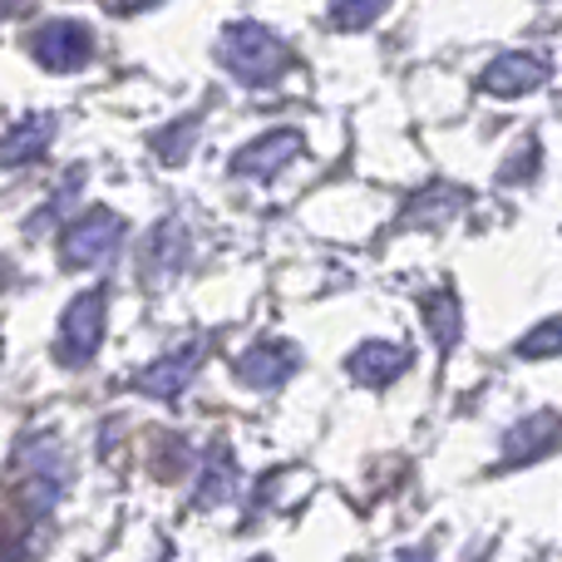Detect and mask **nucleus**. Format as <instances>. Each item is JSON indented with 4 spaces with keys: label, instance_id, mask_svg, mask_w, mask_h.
<instances>
[{
    "label": "nucleus",
    "instance_id": "6",
    "mask_svg": "<svg viewBox=\"0 0 562 562\" xmlns=\"http://www.w3.org/2000/svg\"><path fill=\"white\" fill-rule=\"evenodd\" d=\"M183 262H188V227L178 223V217H164V223L144 237V252H138L134 277H144L148 286H158V281H168Z\"/></svg>",
    "mask_w": 562,
    "mask_h": 562
},
{
    "label": "nucleus",
    "instance_id": "19",
    "mask_svg": "<svg viewBox=\"0 0 562 562\" xmlns=\"http://www.w3.org/2000/svg\"><path fill=\"white\" fill-rule=\"evenodd\" d=\"M390 0H336V5H330V25L336 30H366V25H375V15Z\"/></svg>",
    "mask_w": 562,
    "mask_h": 562
},
{
    "label": "nucleus",
    "instance_id": "3",
    "mask_svg": "<svg viewBox=\"0 0 562 562\" xmlns=\"http://www.w3.org/2000/svg\"><path fill=\"white\" fill-rule=\"evenodd\" d=\"M119 243H124V217L109 213V207H89L85 217H75V223L59 233V262H65L69 272L99 267L114 257Z\"/></svg>",
    "mask_w": 562,
    "mask_h": 562
},
{
    "label": "nucleus",
    "instance_id": "18",
    "mask_svg": "<svg viewBox=\"0 0 562 562\" xmlns=\"http://www.w3.org/2000/svg\"><path fill=\"white\" fill-rule=\"evenodd\" d=\"M193 138H198V114L183 119V124H168L164 134H154V148L164 164H183V158L193 154Z\"/></svg>",
    "mask_w": 562,
    "mask_h": 562
},
{
    "label": "nucleus",
    "instance_id": "15",
    "mask_svg": "<svg viewBox=\"0 0 562 562\" xmlns=\"http://www.w3.org/2000/svg\"><path fill=\"white\" fill-rule=\"evenodd\" d=\"M15 469L20 474H45V479H65V454H59L55 439H25L15 449Z\"/></svg>",
    "mask_w": 562,
    "mask_h": 562
},
{
    "label": "nucleus",
    "instance_id": "20",
    "mask_svg": "<svg viewBox=\"0 0 562 562\" xmlns=\"http://www.w3.org/2000/svg\"><path fill=\"white\" fill-rule=\"evenodd\" d=\"M533 173H538V144H533V138H524V148H518V154L508 158L504 173H498V178H504V183H528Z\"/></svg>",
    "mask_w": 562,
    "mask_h": 562
},
{
    "label": "nucleus",
    "instance_id": "2",
    "mask_svg": "<svg viewBox=\"0 0 562 562\" xmlns=\"http://www.w3.org/2000/svg\"><path fill=\"white\" fill-rule=\"evenodd\" d=\"M104 316H109V286L79 291V296L65 306V316H59V346H55V356L65 360L69 370L89 366V360L99 356V346H104Z\"/></svg>",
    "mask_w": 562,
    "mask_h": 562
},
{
    "label": "nucleus",
    "instance_id": "17",
    "mask_svg": "<svg viewBox=\"0 0 562 562\" xmlns=\"http://www.w3.org/2000/svg\"><path fill=\"white\" fill-rule=\"evenodd\" d=\"M514 350H518V360H548V356H562V316L543 321V326H533Z\"/></svg>",
    "mask_w": 562,
    "mask_h": 562
},
{
    "label": "nucleus",
    "instance_id": "7",
    "mask_svg": "<svg viewBox=\"0 0 562 562\" xmlns=\"http://www.w3.org/2000/svg\"><path fill=\"white\" fill-rule=\"evenodd\" d=\"M198 360H203V340H193V346L173 350V356H158L154 366H144V370L134 375V390H138V395H154V400H173L178 390L193 385Z\"/></svg>",
    "mask_w": 562,
    "mask_h": 562
},
{
    "label": "nucleus",
    "instance_id": "12",
    "mask_svg": "<svg viewBox=\"0 0 562 562\" xmlns=\"http://www.w3.org/2000/svg\"><path fill=\"white\" fill-rule=\"evenodd\" d=\"M49 138H55V119L40 114V119H25L20 128H10L5 138H0V164H35L40 154L49 148Z\"/></svg>",
    "mask_w": 562,
    "mask_h": 562
},
{
    "label": "nucleus",
    "instance_id": "14",
    "mask_svg": "<svg viewBox=\"0 0 562 562\" xmlns=\"http://www.w3.org/2000/svg\"><path fill=\"white\" fill-rule=\"evenodd\" d=\"M233 494H237V459L227 454V449H217V454L207 459L203 479H198V508H217Z\"/></svg>",
    "mask_w": 562,
    "mask_h": 562
},
{
    "label": "nucleus",
    "instance_id": "8",
    "mask_svg": "<svg viewBox=\"0 0 562 562\" xmlns=\"http://www.w3.org/2000/svg\"><path fill=\"white\" fill-rule=\"evenodd\" d=\"M296 366H301L296 346H286V340H262V346L237 356V380H243L247 390H277L281 380H291Z\"/></svg>",
    "mask_w": 562,
    "mask_h": 562
},
{
    "label": "nucleus",
    "instance_id": "9",
    "mask_svg": "<svg viewBox=\"0 0 562 562\" xmlns=\"http://www.w3.org/2000/svg\"><path fill=\"white\" fill-rule=\"evenodd\" d=\"M562 445V419L553 409H538V415L518 419L504 435V464H528V459H543Z\"/></svg>",
    "mask_w": 562,
    "mask_h": 562
},
{
    "label": "nucleus",
    "instance_id": "5",
    "mask_svg": "<svg viewBox=\"0 0 562 562\" xmlns=\"http://www.w3.org/2000/svg\"><path fill=\"white\" fill-rule=\"evenodd\" d=\"M548 75H553L548 55H538V49H514V55H498L494 65L484 69L479 89H484L488 99H524V94H533V89H543Z\"/></svg>",
    "mask_w": 562,
    "mask_h": 562
},
{
    "label": "nucleus",
    "instance_id": "11",
    "mask_svg": "<svg viewBox=\"0 0 562 562\" xmlns=\"http://www.w3.org/2000/svg\"><path fill=\"white\" fill-rule=\"evenodd\" d=\"M346 370H350V380H360V385L385 390L390 380H400L409 370V350L405 346H390V340H366L360 350H350Z\"/></svg>",
    "mask_w": 562,
    "mask_h": 562
},
{
    "label": "nucleus",
    "instance_id": "10",
    "mask_svg": "<svg viewBox=\"0 0 562 562\" xmlns=\"http://www.w3.org/2000/svg\"><path fill=\"white\" fill-rule=\"evenodd\" d=\"M296 154H301V134H296V128H272V134H262L257 144H247L243 154L233 158V173L237 178H272Z\"/></svg>",
    "mask_w": 562,
    "mask_h": 562
},
{
    "label": "nucleus",
    "instance_id": "1",
    "mask_svg": "<svg viewBox=\"0 0 562 562\" xmlns=\"http://www.w3.org/2000/svg\"><path fill=\"white\" fill-rule=\"evenodd\" d=\"M217 59H223L227 75H237L247 89H272L281 75L291 69V49L281 45L272 30L262 25H227L217 40Z\"/></svg>",
    "mask_w": 562,
    "mask_h": 562
},
{
    "label": "nucleus",
    "instance_id": "13",
    "mask_svg": "<svg viewBox=\"0 0 562 562\" xmlns=\"http://www.w3.org/2000/svg\"><path fill=\"white\" fill-rule=\"evenodd\" d=\"M419 316H425V326H429V336H435L439 350H454L459 326H464L454 291H425V296H419Z\"/></svg>",
    "mask_w": 562,
    "mask_h": 562
},
{
    "label": "nucleus",
    "instance_id": "21",
    "mask_svg": "<svg viewBox=\"0 0 562 562\" xmlns=\"http://www.w3.org/2000/svg\"><path fill=\"white\" fill-rule=\"evenodd\" d=\"M10 5H25V0H0V10H10Z\"/></svg>",
    "mask_w": 562,
    "mask_h": 562
},
{
    "label": "nucleus",
    "instance_id": "4",
    "mask_svg": "<svg viewBox=\"0 0 562 562\" xmlns=\"http://www.w3.org/2000/svg\"><path fill=\"white\" fill-rule=\"evenodd\" d=\"M30 55L49 75H75L94 59V35H89L85 20H49L30 35Z\"/></svg>",
    "mask_w": 562,
    "mask_h": 562
},
{
    "label": "nucleus",
    "instance_id": "16",
    "mask_svg": "<svg viewBox=\"0 0 562 562\" xmlns=\"http://www.w3.org/2000/svg\"><path fill=\"white\" fill-rule=\"evenodd\" d=\"M454 207H464V193H459V188H449V183H435L425 198H415V203H409V217H415V223H439V217H449Z\"/></svg>",
    "mask_w": 562,
    "mask_h": 562
}]
</instances>
